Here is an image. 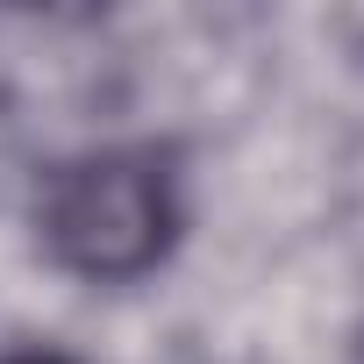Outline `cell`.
<instances>
[{"instance_id":"6da1fadb","label":"cell","mask_w":364,"mask_h":364,"mask_svg":"<svg viewBox=\"0 0 364 364\" xmlns=\"http://www.w3.org/2000/svg\"><path fill=\"white\" fill-rule=\"evenodd\" d=\"M36 222L65 272L93 286H122V279H143L171 250L178 193L157 150H93L43 178Z\"/></svg>"},{"instance_id":"7a4b0ae2","label":"cell","mask_w":364,"mask_h":364,"mask_svg":"<svg viewBox=\"0 0 364 364\" xmlns=\"http://www.w3.org/2000/svg\"><path fill=\"white\" fill-rule=\"evenodd\" d=\"M15 364H65V357H15Z\"/></svg>"}]
</instances>
